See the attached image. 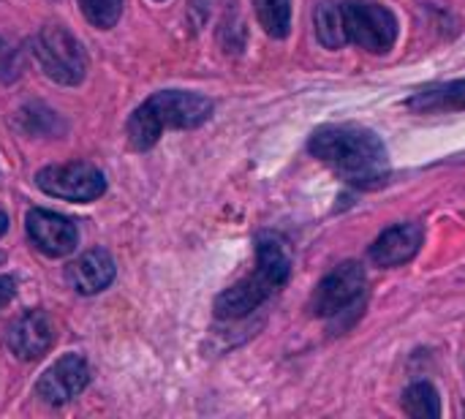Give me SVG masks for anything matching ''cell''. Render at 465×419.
Returning a JSON list of instances; mask_svg holds the SVG:
<instances>
[{
  "instance_id": "277c9868",
  "label": "cell",
  "mask_w": 465,
  "mask_h": 419,
  "mask_svg": "<svg viewBox=\"0 0 465 419\" xmlns=\"http://www.w3.org/2000/svg\"><path fill=\"white\" fill-rule=\"evenodd\" d=\"M35 57L49 79L57 85H79L87 74V55L82 44L57 25L44 27L35 35Z\"/></svg>"
},
{
  "instance_id": "ba28073f",
  "label": "cell",
  "mask_w": 465,
  "mask_h": 419,
  "mask_svg": "<svg viewBox=\"0 0 465 419\" xmlns=\"http://www.w3.org/2000/svg\"><path fill=\"white\" fill-rule=\"evenodd\" d=\"M90 382V368L79 354H65L54 365L46 368V374L38 379L35 393L49 406H63L71 398H76Z\"/></svg>"
},
{
  "instance_id": "ffe728a7",
  "label": "cell",
  "mask_w": 465,
  "mask_h": 419,
  "mask_svg": "<svg viewBox=\"0 0 465 419\" xmlns=\"http://www.w3.org/2000/svg\"><path fill=\"white\" fill-rule=\"evenodd\" d=\"M5 229H8V218H5V213H0V237L5 234Z\"/></svg>"
},
{
  "instance_id": "6da1fadb",
  "label": "cell",
  "mask_w": 465,
  "mask_h": 419,
  "mask_svg": "<svg viewBox=\"0 0 465 419\" xmlns=\"http://www.w3.org/2000/svg\"><path fill=\"white\" fill-rule=\"evenodd\" d=\"M308 150L330 166L343 183L371 191L390 180V155L384 142L360 125H324L311 134Z\"/></svg>"
},
{
  "instance_id": "30bf717a",
  "label": "cell",
  "mask_w": 465,
  "mask_h": 419,
  "mask_svg": "<svg viewBox=\"0 0 465 419\" xmlns=\"http://www.w3.org/2000/svg\"><path fill=\"white\" fill-rule=\"evenodd\" d=\"M27 234L46 256H65L76 248V229L68 218L49 210L27 213Z\"/></svg>"
},
{
  "instance_id": "2e32d148",
  "label": "cell",
  "mask_w": 465,
  "mask_h": 419,
  "mask_svg": "<svg viewBox=\"0 0 465 419\" xmlns=\"http://www.w3.org/2000/svg\"><path fill=\"white\" fill-rule=\"evenodd\" d=\"M403 409L409 417H441V398L428 382H417L406 390Z\"/></svg>"
},
{
  "instance_id": "d6986e66",
  "label": "cell",
  "mask_w": 465,
  "mask_h": 419,
  "mask_svg": "<svg viewBox=\"0 0 465 419\" xmlns=\"http://www.w3.org/2000/svg\"><path fill=\"white\" fill-rule=\"evenodd\" d=\"M14 278H5V275H0V305H5L11 297H14Z\"/></svg>"
},
{
  "instance_id": "ac0fdd59",
  "label": "cell",
  "mask_w": 465,
  "mask_h": 419,
  "mask_svg": "<svg viewBox=\"0 0 465 419\" xmlns=\"http://www.w3.org/2000/svg\"><path fill=\"white\" fill-rule=\"evenodd\" d=\"M79 8L84 14V19L101 30L112 27L120 16L123 0H79Z\"/></svg>"
},
{
  "instance_id": "8992f818",
  "label": "cell",
  "mask_w": 465,
  "mask_h": 419,
  "mask_svg": "<svg viewBox=\"0 0 465 419\" xmlns=\"http://www.w3.org/2000/svg\"><path fill=\"white\" fill-rule=\"evenodd\" d=\"M35 183L49 196L65 199V202H93L106 191L104 175L93 164H84V161L46 166L35 175Z\"/></svg>"
},
{
  "instance_id": "44dd1931",
  "label": "cell",
  "mask_w": 465,
  "mask_h": 419,
  "mask_svg": "<svg viewBox=\"0 0 465 419\" xmlns=\"http://www.w3.org/2000/svg\"><path fill=\"white\" fill-rule=\"evenodd\" d=\"M3 55H5V49H3V38H0V60H3Z\"/></svg>"
},
{
  "instance_id": "5b68a950",
  "label": "cell",
  "mask_w": 465,
  "mask_h": 419,
  "mask_svg": "<svg viewBox=\"0 0 465 419\" xmlns=\"http://www.w3.org/2000/svg\"><path fill=\"white\" fill-rule=\"evenodd\" d=\"M346 38L368 52H390L398 38V19L390 8L368 0H346L341 5Z\"/></svg>"
},
{
  "instance_id": "9a60e30c",
  "label": "cell",
  "mask_w": 465,
  "mask_h": 419,
  "mask_svg": "<svg viewBox=\"0 0 465 419\" xmlns=\"http://www.w3.org/2000/svg\"><path fill=\"white\" fill-rule=\"evenodd\" d=\"M256 16L267 35L286 38L292 30V0H253Z\"/></svg>"
},
{
  "instance_id": "7a4b0ae2",
  "label": "cell",
  "mask_w": 465,
  "mask_h": 419,
  "mask_svg": "<svg viewBox=\"0 0 465 419\" xmlns=\"http://www.w3.org/2000/svg\"><path fill=\"white\" fill-rule=\"evenodd\" d=\"M292 278V254L278 234H259L256 240V267L251 275L229 286L215 297V316L234 322L253 314L264 300L281 292Z\"/></svg>"
},
{
  "instance_id": "3957f363",
  "label": "cell",
  "mask_w": 465,
  "mask_h": 419,
  "mask_svg": "<svg viewBox=\"0 0 465 419\" xmlns=\"http://www.w3.org/2000/svg\"><path fill=\"white\" fill-rule=\"evenodd\" d=\"M213 115V101L196 93L163 90L150 95L128 120V145L150 150L163 128H196Z\"/></svg>"
},
{
  "instance_id": "52a82bcc",
  "label": "cell",
  "mask_w": 465,
  "mask_h": 419,
  "mask_svg": "<svg viewBox=\"0 0 465 419\" xmlns=\"http://www.w3.org/2000/svg\"><path fill=\"white\" fill-rule=\"evenodd\" d=\"M365 292V270L357 262H343L335 267L330 275L322 278L316 286L308 311L319 319H332L341 316L346 308H351Z\"/></svg>"
},
{
  "instance_id": "e0dca14e",
  "label": "cell",
  "mask_w": 465,
  "mask_h": 419,
  "mask_svg": "<svg viewBox=\"0 0 465 419\" xmlns=\"http://www.w3.org/2000/svg\"><path fill=\"white\" fill-rule=\"evenodd\" d=\"M16 125H22L30 136H38V134H52V131H57L60 128V123H57V117H54V112H49L46 106H38V104H33V106H25L22 112H19V120H16Z\"/></svg>"
},
{
  "instance_id": "5bb4252c",
  "label": "cell",
  "mask_w": 465,
  "mask_h": 419,
  "mask_svg": "<svg viewBox=\"0 0 465 419\" xmlns=\"http://www.w3.org/2000/svg\"><path fill=\"white\" fill-rule=\"evenodd\" d=\"M316 35L327 49H341L349 38H346V27H343V11L335 3H322L316 8Z\"/></svg>"
},
{
  "instance_id": "7c38bea8",
  "label": "cell",
  "mask_w": 465,
  "mask_h": 419,
  "mask_svg": "<svg viewBox=\"0 0 465 419\" xmlns=\"http://www.w3.org/2000/svg\"><path fill=\"white\" fill-rule=\"evenodd\" d=\"M65 278L79 294H98L114 281V262L106 251H87L68 270Z\"/></svg>"
},
{
  "instance_id": "4fadbf2b",
  "label": "cell",
  "mask_w": 465,
  "mask_h": 419,
  "mask_svg": "<svg viewBox=\"0 0 465 419\" xmlns=\"http://www.w3.org/2000/svg\"><path fill=\"white\" fill-rule=\"evenodd\" d=\"M406 106L414 109V112H422V115L460 112V109H465V79H455V82H444V85L425 87V90L414 93L406 101Z\"/></svg>"
},
{
  "instance_id": "8fae6325",
  "label": "cell",
  "mask_w": 465,
  "mask_h": 419,
  "mask_svg": "<svg viewBox=\"0 0 465 419\" xmlns=\"http://www.w3.org/2000/svg\"><path fill=\"white\" fill-rule=\"evenodd\" d=\"M5 341L19 360H38L52 344V324L41 311H30L8 327Z\"/></svg>"
},
{
  "instance_id": "9c48e42d",
  "label": "cell",
  "mask_w": 465,
  "mask_h": 419,
  "mask_svg": "<svg viewBox=\"0 0 465 419\" xmlns=\"http://www.w3.org/2000/svg\"><path fill=\"white\" fill-rule=\"evenodd\" d=\"M425 240V229L420 224H395L390 226L384 234H379V240L371 245V259L379 267H401L406 262H411Z\"/></svg>"
}]
</instances>
